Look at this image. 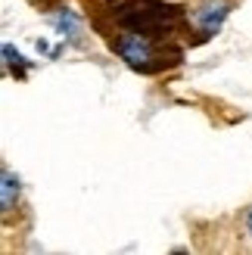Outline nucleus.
I'll return each instance as SVG.
<instances>
[{
    "mask_svg": "<svg viewBox=\"0 0 252 255\" xmlns=\"http://www.w3.org/2000/svg\"><path fill=\"white\" fill-rule=\"evenodd\" d=\"M246 234L252 237V209H249V215H246Z\"/></svg>",
    "mask_w": 252,
    "mask_h": 255,
    "instance_id": "obj_5",
    "label": "nucleus"
},
{
    "mask_svg": "<svg viewBox=\"0 0 252 255\" xmlns=\"http://www.w3.org/2000/svg\"><path fill=\"white\" fill-rule=\"evenodd\" d=\"M116 47V53L128 62L131 69H140V72H153L156 69V47L153 41H149V34H140V31H122L119 41L112 44Z\"/></svg>",
    "mask_w": 252,
    "mask_h": 255,
    "instance_id": "obj_1",
    "label": "nucleus"
},
{
    "mask_svg": "<svg viewBox=\"0 0 252 255\" xmlns=\"http://www.w3.org/2000/svg\"><path fill=\"white\" fill-rule=\"evenodd\" d=\"M50 22H53V28L62 34V37H69V41H78V34H81V22L78 16H75L72 9H59L50 16Z\"/></svg>",
    "mask_w": 252,
    "mask_h": 255,
    "instance_id": "obj_4",
    "label": "nucleus"
},
{
    "mask_svg": "<svg viewBox=\"0 0 252 255\" xmlns=\"http://www.w3.org/2000/svg\"><path fill=\"white\" fill-rule=\"evenodd\" d=\"M231 12V0H199L190 6V25L199 31V37H212Z\"/></svg>",
    "mask_w": 252,
    "mask_h": 255,
    "instance_id": "obj_2",
    "label": "nucleus"
},
{
    "mask_svg": "<svg viewBox=\"0 0 252 255\" xmlns=\"http://www.w3.org/2000/svg\"><path fill=\"white\" fill-rule=\"evenodd\" d=\"M19 199H22V184L9 165H3V177H0V212H3V218H9L19 209Z\"/></svg>",
    "mask_w": 252,
    "mask_h": 255,
    "instance_id": "obj_3",
    "label": "nucleus"
}]
</instances>
